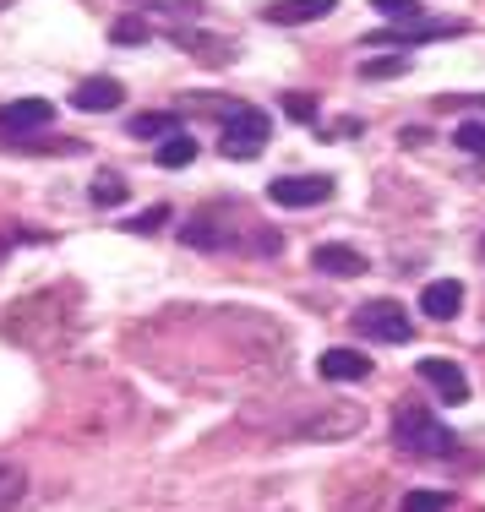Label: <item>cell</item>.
<instances>
[{
	"instance_id": "obj_1",
	"label": "cell",
	"mask_w": 485,
	"mask_h": 512,
	"mask_svg": "<svg viewBox=\"0 0 485 512\" xmlns=\"http://www.w3.org/2000/svg\"><path fill=\"white\" fill-rule=\"evenodd\" d=\"M393 442L404 447L409 458H453V453H458V436L447 431L442 420H431V414L420 409V404H398Z\"/></svg>"
},
{
	"instance_id": "obj_2",
	"label": "cell",
	"mask_w": 485,
	"mask_h": 512,
	"mask_svg": "<svg viewBox=\"0 0 485 512\" xmlns=\"http://www.w3.org/2000/svg\"><path fill=\"white\" fill-rule=\"evenodd\" d=\"M355 327L366 338H377V344H409L415 338V322H409V311L398 300H366L355 311Z\"/></svg>"
},
{
	"instance_id": "obj_3",
	"label": "cell",
	"mask_w": 485,
	"mask_h": 512,
	"mask_svg": "<svg viewBox=\"0 0 485 512\" xmlns=\"http://www.w3.org/2000/svg\"><path fill=\"white\" fill-rule=\"evenodd\" d=\"M268 131H273V120L262 115V109H235V120L224 126V158H257L262 148H268Z\"/></svg>"
},
{
	"instance_id": "obj_4",
	"label": "cell",
	"mask_w": 485,
	"mask_h": 512,
	"mask_svg": "<svg viewBox=\"0 0 485 512\" xmlns=\"http://www.w3.org/2000/svg\"><path fill=\"white\" fill-rule=\"evenodd\" d=\"M268 197L278 207H322L333 197V175H278L268 186Z\"/></svg>"
},
{
	"instance_id": "obj_5",
	"label": "cell",
	"mask_w": 485,
	"mask_h": 512,
	"mask_svg": "<svg viewBox=\"0 0 485 512\" xmlns=\"http://www.w3.org/2000/svg\"><path fill=\"white\" fill-rule=\"evenodd\" d=\"M415 371L426 376V382L447 398V404H464V398H469V376H464V365H453V360H442V355H426V360L415 365Z\"/></svg>"
},
{
	"instance_id": "obj_6",
	"label": "cell",
	"mask_w": 485,
	"mask_h": 512,
	"mask_svg": "<svg viewBox=\"0 0 485 512\" xmlns=\"http://www.w3.org/2000/svg\"><path fill=\"white\" fill-rule=\"evenodd\" d=\"M120 104H126V88L115 77H88L71 93V109H82V115H104V109H120Z\"/></svg>"
},
{
	"instance_id": "obj_7",
	"label": "cell",
	"mask_w": 485,
	"mask_h": 512,
	"mask_svg": "<svg viewBox=\"0 0 485 512\" xmlns=\"http://www.w3.org/2000/svg\"><path fill=\"white\" fill-rule=\"evenodd\" d=\"M327 11H338V0H273V6H262V17L273 28H306V22L327 17Z\"/></svg>"
},
{
	"instance_id": "obj_8",
	"label": "cell",
	"mask_w": 485,
	"mask_h": 512,
	"mask_svg": "<svg viewBox=\"0 0 485 512\" xmlns=\"http://www.w3.org/2000/svg\"><path fill=\"white\" fill-rule=\"evenodd\" d=\"M420 311L431 316V322H453L458 311H464V284L458 278H436V284L420 289Z\"/></svg>"
},
{
	"instance_id": "obj_9",
	"label": "cell",
	"mask_w": 485,
	"mask_h": 512,
	"mask_svg": "<svg viewBox=\"0 0 485 512\" xmlns=\"http://www.w3.org/2000/svg\"><path fill=\"white\" fill-rule=\"evenodd\" d=\"M317 376H322V382H366V376H371V360L360 355V349H322Z\"/></svg>"
},
{
	"instance_id": "obj_10",
	"label": "cell",
	"mask_w": 485,
	"mask_h": 512,
	"mask_svg": "<svg viewBox=\"0 0 485 512\" xmlns=\"http://www.w3.org/2000/svg\"><path fill=\"white\" fill-rule=\"evenodd\" d=\"M311 267L327 278H360L366 273V256H360L355 246H338V240H327V246L311 251Z\"/></svg>"
},
{
	"instance_id": "obj_11",
	"label": "cell",
	"mask_w": 485,
	"mask_h": 512,
	"mask_svg": "<svg viewBox=\"0 0 485 512\" xmlns=\"http://www.w3.org/2000/svg\"><path fill=\"white\" fill-rule=\"evenodd\" d=\"M55 120V104L50 99H17V104H6L0 109V131H39V126H50Z\"/></svg>"
},
{
	"instance_id": "obj_12",
	"label": "cell",
	"mask_w": 485,
	"mask_h": 512,
	"mask_svg": "<svg viewBox=\"0 0 485 512\" xmlns=\"http://www.w3.org/2000/svg\"><path fill=\"white\" fill-rule=\"evenodd\" d=\"M153 158H159L164 169H186L191 158H197V137H186V131H175V137H164V142H159V153H153Z\"/></svg>"
},
{
	"instance_id": "obj_13",
	"label": "cell",
	"mask_w": 485,
	"mask_h": 512,
	"mask_svg": "<svg viewBox=\"0 0 485 512\" xmlns=\"http://www.w3.org/2000/svg\"><path fill=\"white\" fill-rule=\"evenodd\" d=\"M409 66H415L409 55H382V60H360V77H371V82H393V77H404Z\"/></svg>"
},
{
	"instance_id": "obj_14",
	"label": "cell",
	"mask_w": 485,
	"mask_h": 512,
	"mask_svg": "<svg viewBox=\"0 0 485 512\" xmlns=\"http://www.w3.org/2000/svg\"><path fill=\"white\" fill-rule=\"evenodd\" d=\"M22 491H28V474L17 469V463H0V512H11L22 502Z\"/></svg>"
},
{
	"instance_id": "obj_15",
	"label": "cell",
	"mask_w": 485,
	"mask_h": 512,
	"mask_svg": "<svg viewBox=\"0 0 485 512\" xmlns=\"http://www.w3.org/2000/svg\"><path fill=\"white\" fill-rule=\"evenodd\" d=\"M131 137H175V115H169V109L137 115V120H131Z\"/></svg>"
},
{
	"instance_id": "obj_16",
	"label": "cell",
	"mask_w": 485,
	"mask_h": 512,
	"mask_svg": "<svg viewBox=\"0 0 485 512\" xmlns=\"http://www.w3.org/2000/svg\"><path fill=\"white\" fill-rule=\"evenodd\" d=\"M453 148L485 158V120H464V126H453Z\"/></svg>"
},
{
	"instance_id": "obj_17",
	"label": "cell",
	"mask_w": 485,
	"mask_h": 512,
	"mask_svg": "<svg viewBox=\"0 0 485 512\" xmlns=\"http://www.w3.org/2000/svg\"><path fill=\"white\" fill-rule=\"evenodd\" d=\"M131 6L159 11V17H197V11H202V0H131Z\"/></svg>"
},
{
	"instance_id": "obj_18",
	"label": "cell",
	"mask_w": 485,
	"mask_h": 512,
	"mask_svg": "<svg viewBox=\"0 0 485 512\" xmlns=\"http://www.w3.org/2000/svg\"><path fill=\"white\" fill-rule=\"evenodd\" d=\"M93 202H99V207H120V202H126V180H120V175H99V180H93Z\"/></svg>"
},
{
	"instance_id": "obj_19",
	"label": "cell",
	"mask_w": 485,
	"mask_h": 512,
	"mask_svg": "<svg viewBox=\"0 0 485 512\" xmlns=\"http://www.w3.org/2000/svg\"><path fill=\"white\" fill-rule=\"evenodd\" d=\"M404 512H447V491H409Z\"/></svg>"
},
{
	"instance_id": "obj_20",
	"label": "cell",
	"mask_w": 485,
	"mask_h": 512,
	"mask_svg": "<svg viewBox=\"0 0 485 512\" xmlns=\"http://www.w3.org/2000/svg\"><path fill=\"white\" fill-rule=\"evenodd\" d=\"M284 115L306 126V120H317V99H311V93H284Z\"/></svg>"
},
{
	"instance_id": "obj_21",
	"label": "cell",
	"mask_w": 485,
	"mask_h": 512,
	"mask_svg": "<svg viewBox=\"0 0 485 512\" xmlns=\"http://www.w3.org/2000/svg\"><path fill=\"white\" fill-rule=\"evenodd\" d=\"M175 44H180V50H191V55H229V44L202 39V33H175Z\"/></svg>"
},
{
	"instance_id": "obj_22",
	"label": "cell",
	"mask_w": 485,
	"mask_h": 512,
	"mask_svg": "<svg viewBox=\"0 0 485 512\" xmlns=\"http://www.w3.org/2000/svg\"><path fill=\"white\" fill-rule=\"evenodd\" d=\"M109 39H115V44H142V39H148V22H142V17H120Z\"/></svg>"
},
{
	"instance_id": "obj_23",
	"label": "cell",
	"mask_w": 485,
	"mask_h": 512,
	"mask_svg": "<svg viewBox=\"0 0 485 512\" xmlns=\"http://www.w3.org/2000/svg\"><path fill=\"white\" fill-rule=\"evenodd\" d=\"M371 6H377L382 17H398V22H404V17H415V11H420V0H371Z\"/></svg>"
},
{
	"instance_id": "obj_24",
	"label": "cell",
	"mask_w": 485,
	"mask_h": 512,
	"mask_svg": "<svg viewBox=\"0 0 485 512\" xmlns=\"http://www.w3.org/2000/svg\"><path fill=\"white\" fill-rule=\"evenodd\" d=\"M164 218H169V213H164V207H148V213H142V218H131V224H126V229H131V235H148V229H159V224H164Z\"/></svg>"
}]
</instances>
